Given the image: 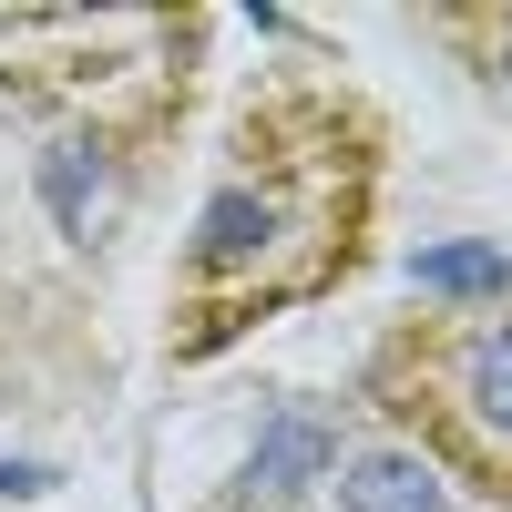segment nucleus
Listing matches in <instances>:
<instances>
[{
    "mask_svg": "<svg viewBox=\"0 0 512 512\" xmlns=\"http://www.w3.org/2000/svg\"><path fill=\"white\" fill-rule=\"evenodd\" d=\"M359 400L431 472H451L482 502H512V297L420 308L400 328H379V349L359 369Z\"/></svg>",
    "mask_w": 512,
    "mask_h": 512,
    "instance_id": "obj_2",
    "label": "nucleus"
},
{
    "mask_svg": "<svg viewBox=\"0 0 512 512\" xmlns=\"http://www.w3.org/2000/svg\"><path fill=\"white\" fill-rule=\"evenodd\" d=\"M420 287H431L441 308H482V297H512V267L492 246H431L420 256Z\"/></svg>",
    "mask_w": 512,
    "mask_h": 512,
    "instance_id": "obj_5",
    "label": "nucleus"
},
{
    "mask_svg": "<svg viewBox=\"0 0 512 512\" xmlns=\"http://www.w3.org/2000/svg\"><path fill=\"white\" fill-rule=\"evenodd\" d=\"M349 512H441V492H431V472L420 461H400V451H369V461H349Z\"/></svg>",
    "mask_w": 512,
    "mask_h": 512,
    "instance_id": "obj_4",
    "label": "nucleus"
},
{
    "mask_svg": "<svg viewBox=\"0 0 512 512\" xmlns=\"http://www.w3.org/2000/svg\"><path fill=\"white\" fill-rule=\"evenodd\" d=\"M379 185H390V123L349 82H267L216 154L175 297H164V349L185 369L226 359L267 318H297L338 297L369 267Z\"/></svg>",
    "mask_w": 512,
    "mask_h": 512,
    "instance_id": "obj_1",
    "label": "nucleus"
},
{
    "mask_svg": "<svg viewBox=\"0 0 512 512\" xmlns=\"http://www.w3.org/2000/svg\"><path fill=\"white\" fill-rule=\"evenodd\" d=\"M431 41H451L472 82L512 113V0H451V11H431Z\"/></svg>",
    "mask_w": 512,
    "mask_h": 512,
    "instance_id": "obj_3",
    "label": "nucleus"
}]
</instances>
